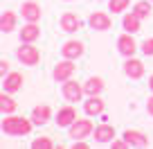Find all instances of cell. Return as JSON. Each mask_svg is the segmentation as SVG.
<instances>
[{
  "label": "cell",
  "instance_id": "10",
  "mask_svg": "<svg viewBox=\"0 0 153 149\" xmlns=\"http://www.w3.org/2000/svg\"><path fill=\"white\" fill-rule=\"evenodd\" d=\"M124 75L131 79H142L144 77V63L135 57H126L124 61Z\"/></svg>",
  "mask_w": 153,
  "mask_h": 149
},
{
  "label": "cell",
  "instance_id": "18",
  "mask_svg": "<svg viewBox=\"0 0 153 149\" xmlns=\"http://www.w3.org/2000/svg\"><path fill=\"white\" fill-rule=\"evenodd\" d=\"M23 75L20 72H9L7 77H2V88H5L7 93H16L20 91V86H23Z\"/></svg>",
  "mask_w": 153,
  "mask_h": 149
},
{
  "label": "cell",
  "instance_id": "5",
  "mask_svg": "<svg viewBox=\"0 0 153 149\" xmlns=\"http://www.w3.org/2000/svg\"><path fill=\"white\" fill-rule=\"evenodd\" d=\"M88 25H90L95 32H106V29L113 27V18H110L106 11H92L90 18H88Z\"/></svg>",
  "mask_w": 153,
  "mask_h": 149
},
{
  "label": "cell",
  "instance_id": "19",
  "mask_svg": "<svg viewBox=\"0 0 153 149\" xmlns=\"http://www.w3.org/2000/svg\"><path fill=\"white\" fill-rule=\"evenodd\" d=\"M140 25H142V18H140L135 11H128V14H124V18H122V27H124L128 34H137Z\"/></svg>",
  "mask_w": 153,
  "mask_h": 149
},
{
  "label": "cell",
  "instance_id": "11",
  "mask_svg": "<svg viewBox=\"0 0 153 149\" xmlns=\"http://www.w3.org/2000/svg\"><path fill=\"white\" fill-rule=\"evenodd\" d=\"M117 50H120L122 57H133L135 52H137V43H135L133 34H122L120 39H117Z\"/></svg>",
  "mask_w": 153,
  "mask_h": 149
},
{
  "label": "cell",
  "instance_id": "6",
  "mask_svg": "<svg viewBox=\"0 0 153 149\" xmlns=\"http://www.w3.org/2000/svg\"><path fill=\"white\" fill-rule=\"evenodd\" d=\"M20 14H23V18L27 20V23H38L41 16H43V9H41V5H38L36 0H27V2H23V7H20Z\"/></svg>",
  "mask_w": 153,
  "mask_h": 149
},
{
  "label": "cell",
  "instance_id": "31",
  "mask_svg": "<svg viewBox=\"0 0 153 149\" xmlns=\"http://www.w3.org/2000/svg\"><path fill=\"white\" fill-rule=\"evenodd\" d=\"M149 88H151V91H153V75H151V77H149Z\"/></svg>",
  "mask_w": 153,
  "mask_h": 149
},
{
  "label": "cell",
  "instance_id": "24",
  "mask_svg": "<svg viewBox=\"0 0 153 149\" xmlns=\"http://www.w3.org/2000/svg\"><path fill=\"white\" fill-rule=\"evenodd\" d=\"M131 5V0H108V9L113 11V14H122V11H126Z\"/></svg>",
  "mask_w": 153,
  "mask_h": 149
},
{
  "label": "cell",
  "instance_id": "17",
  "mask_svg": "<svg viewBox=\"0 0 153 149\" xmlns=\"http://www.w3.org/2000/svg\"><path fill=\"white\" fill-rule=\"evenodd\" d=\"M41 39V27L36 23H27L20 29V43H34Z\"/></svg>",
  "mask_w": 153,
  "mask_h": 149
},
{
  "label": "cell",
  "instance_id": "13",
  "mask_svg": "<svg viewBox=\"0 0 153 149\" xmlns=\"http://www.w3.org/2000/svg\"><path fill=\"white\" fill-rule=\"evenodd\" d=\"M74 120H76L74 106H63L56 111V127H61V129H70Z\"/></svg>",
  "mask_w": 153,
  "mask_h": 149
},
{
  "label": "cell",
  "instance_id": "28",
  "mask_svg": "<svg viewBox=\"0 0 153 149\" xmlns=\"http://www.w3.org/2000/svg\"><path fill=\"white\" fill-rule=\"evenodd\" d=\"M110 145H113V149H126V147H131V145L126 142L124 138H122V140H113V142H110Z\"/></svg>",
  "mask_w": 153,
  "mask_h": 149
},
{
  "label": "cell",
  "instance_id": "14",
  "mask_svg": "<svg viewBox=\"0 0 153 149\" xmlns=\"http://www.w3.org/2000/svg\"><path fill=\"white\" fill-rule=\"evenodd\" d=\"M122 138H124L126 142L131 145V147H149L146 133H142V131H137V129H126Z\"/></svg>",
  "mask_w": 153,
  "mask_h": 149
},
{
  "label": "cell",
  "instance_id": "33",
  "mask_svg": "<svg viewBox=\"0 0 153 149\" xmlns=\"http://www.w3.org/2000/svg\"><path fill=\"white\" fill-rule=\"evenodd\" d=\"M151 2H153V0H151Z\"/></svg>",
  "mask_w": 153,
  "mask_h": 149
},
{
  "label": "cell",
  "instance_id": "30",
  "mask_svg": "<svg viewBox=\"0 0 153 149\" xmlns=\"http://www.w3.org/2000/svg\"><path fill=\"white\" fill-rule=\"evenodd\" d=\"M146 113H149V115H153V95L149 97V102H146Z\"/></svg>",
  "mask_w": 153,
  "mask_h": 149
},
{
  "label": "cell",
  "instance_id": "29",
  "mask_svg": "<svg viewBox=\"0 0 153 149\" xmlns=\"http://www.w3.org/2000/svg\"><path fill=\"white\" fill-rule=\"evenodd\" d=\"M90 147V145L86 142V140H74V142H72V149H88Z\"/></svg>",
  "mask_w": 153,
  "mask_h": 149
},
{
  "label": "cell",
  "instance_id": "20",
  "mask_svg": "<svg viewBox=\"0 0 153 149\" xmlns=\"http://www.w3.org/2000/svg\"><path fill=\"white\" fill-rule=\"evenodd\" d=\"M16 109H18V102L7 91H2V95H0V111H2V115H11V113H16Z\"/></svg>",
  "mask_w": 153,
  "mask_h": 149
},
{
  "label": "cell",
  "instance_id": "3",
  "mask_svg": "<svg viewBox=\"0 0 153 149\" xmlns=\"http://www.w3.org/2000/svg\"><path fill=\"white\" fill-rule=\"evenodd\" d=\"M16 57L23 66H36L41 61V50L36 48L34 43H23L18 50H16Z\"/></svg>",
  "mask_w": 153,
  "mask_h": 149
},
{
  "label": "cell",
  "instance_id": "21",
  "mask_svg": "<svg viewBox=\"0 0 153 149\" xmlns=\"http://www.w3.org/2000/svg\"><path fill=\"white\" fill-rule=\"evenodd\" d=\"M101 91H104V79L101 77H90L83 84V93H86L88 97L90 95H101Z\"/></svg>",
  "mask_w": 153,
  "mask_h": 149
},
{
  "label": "cell",
  "instance_id": "2",
  "mask_svg": "<svg viewBox=\"0 0 153 149\" xmlns=\"http://www.w3.org/2000/svg\"><path fill=\"white\" fill-rule=\"evenodd\" d=\"M72 140H86L90 133H95V122L92 120H86V118H76L72 122V127L68 129Z\"/></svg>",
  "mask_w": 153,
  "mask_h": 149
},
{
  "label": "cell",
  "instance_id": "8",
  "mask_svg": "<svg viewBox=\"0 0 153 149\" xmlns=\"http://www.w3.org/2000/svg\"><path fill=\"white\" fill-rule=\"evenodd\" d=\"M59 23H61V29H63V32H68V34H74V32H79V29L83 27V20L79 18L74 11H65Z\"/></svg>",
  "mask_w": 153,
  "mask_h": 149
},
{
  "label": "cell",
  "instance_id": "26",
  "mask_svg": "<svg viewBox=\"0 0 153 149\" xmlns=\"http://www.w3.org/2000/svg\"><path fill=\"white\" fill-rule=\"evenodd\" d=\"M142 52L146 54V57H153V39H146L142 43Z\"/></svg>",
  "mask_w": 153,
  "mask_h": 149
},
{
  "label": "cell",
  "instance_id": "9",
  "mask_svg": "<svg viewBox=\"0 0 153 149\" xmlns=\"http://www.w3.org/2000/svg\"><path fill=\"white\" fill-rule=\"evenodd\" d=\"M83 111H86L88 118H97V115H104L106 111V104L99 95H90L86 102H83Z\"/></svg>",
  "mask_w": 153,
  "mask_h": 149
},
{
  "label": "cell",
  "instance_id": "25",
  "mask_svg": "<svg viewBox=\"0 0 153 149\" xmlns=\"http://www.w3.org/2000/svg\"><path fill=\"white\" fill-rule=\"evenodd\" d=\"M54 142L48 138V136H41V138H34L32 140V149H52Z\"/></svg>",
  "mask_w": 153,
  "mask_h": 149
},
{
  "label": "cell",
  "instance_id": "27",
  "mask_svg": "<svg viewBox=\"0 0 153 149\" xmlns=\"http://www.w3.org/2000/svg\"><path fill=\"white\" fill-rule=\"evenodd\" d=\"M7 75H9V61L2 59V61H0V77H7Z\"/></svg>",
  "mask_w": 153,
  "mask_h": 149
},
{
  "label": "cell",
  "instance_id": "32",
  "mask_svg": "<svg viewBox=\"0 0 153 149\" xmlns=\"http://www.w3.org/2000/svg\"><path fill=\"white\" fill-rule=\"evenodd\" d=\"M65 2H70V0H65Z\"/></svg>",
  "mask_w": 153,
  "mask_h": 149
},
{
  "label": "cell",
  "instance_id": "22",
  "mask_svg": "<svg viewBox=\"0 0 153 149\" xmlns=\"http://www.w3.org/2000/svg\"><path fill=\"white\" fill-rule=\"evenodd\" d=\"M0 29L5 34L16 29V14L14 11H2V16H0Z\"/></svg>",
  "mask_w": 153,
  "mask_h": 149
},
{
  "label": "cell",
  "instance_id": "1",
  "mask_svg": "<svg viewBox=\"0 0 153 149\" xmlns=\"http://www.w3.org/2000/svg\"><path fill=\"white\" fill-rule=\"evenodd\" d=\"M34 122L32 118H20V115H5V120H2V131H5L7 136H27L29 131H32Z\"/></svg>",
  "mask_w": 153,
  "mask_h": 149
},
{
  "label": "cell",
  "instance_id": "12",
  "mask_svg": "<svg viewBox=\"0 0 153 149\" xmlns=\"http://www.w3.org/2000/svg\"><path fill=\"white\" fill-rule=\"evenodd\" d=\"M83 50H86V48H83L81 41H74V39H72V41H65V43H63L61 57H63V59H72V61H76V59L83 54Z\"/></svg>",
  "mask_w": 153,
  "mask_h": 149
},
{
  "label": "cell",
  "instance_id": "15",
  "mask_svg": "<svg viewBox=\"0 0 153 149\" xmlns=\"http://www.w3.org/2000/svg\"><path fill=\"white\" fill-rule=\"evenodd\" d=\"M50 118H52V109H50L48 104H38V106H34V109H32V122H34V127H43Z\"/></svg>",
  "mask_w": 153,
  "mask_h": 149
},
{
  "label": "cell",
  "instance_id": "16",
  "mask_svg": "<svg viewBox=\"0 0 153 149\" xmlns=\"http://www.w3.org/2000/svg\"><path fill=\"white\" fill-rule=\"evenodd\" d=\"M113 138H115V127L113 124H99V127H95V140L99 145H108V142H113Z\"/></svg>",
  "mask_w": 153,
  "mask_h": 149
},
{
  "label": "cell",
  "instance_id": "7",
  "mask_svg": "<svg viewBox=\"0 0 153 149\" xmlns=\"http://www.w3.org/2000/svg\"><path fill=\"white\" fill-rule=\"evenodd\" d=\"M63 97H65L68 102H81V97L86 95L83 93V86L81 84H76L74 79H68V82H63Z\"/></svg>",
  "mask_w": 153,
  "mask_h": 149
},
{
  "label": "cell",
  "instance_id": "23",
  "mask_svg": "<svg viewBox=\"0 0 153 149\" xmlns=\"http://www.w3.org/2000/svg\"><path fill=\"white\" fill-rule=\"evenodd\" d=\"M133 11H135V14H137L140 16V18H149V16H151V0H140V2H135V5H133Z\"/></svg>",
  "mask_w": 153,
  "mask_h": 149
},
{
  "label": "cell",
  "instance_id": "4",
  "mask_svg": "<svg viewBox=\"0 0 153 149\" xmlns=\"http://www.w3.org/2000/svg\"><path fill=\"white\" fill-rule=\"evenodd\" d=\"M74 70H76L74 61H72V59H63V61H59L56 66H54L52 77H54V82H61L63 84V82H68V79H72Z\"/></svg>",
  "mask_w": 153,
  "mask_h": 149
}]
</instances>
